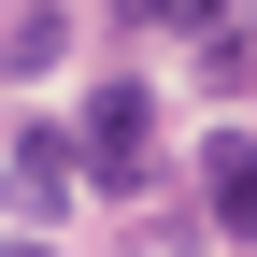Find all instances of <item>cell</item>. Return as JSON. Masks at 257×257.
<instances>
[{
    "mask_svg": "<svg viewBox=\"0 0 257 257\" xmlns=\"http://www.w3.org/2000/svg\"><path fill=\"white\" fill-rule=\"evenodd\" d=\"M72 157H86V186H114V200H143V172H157V100L143 86H100L72 128Z\"/></svg>",
    "mask_w": 257,
    "mask_h": 257,
    "instance_id": "1",
    "label": "cell"
},
{
    "mask_svg": "<svg viewBox=\"0 0 257 257\" xmlns=\"http://www.w3.org/2000/svg\"><path fill=\"white\" fill-rule=\"evenodd\" d=\"M200 200H214L229 243H257V128H214L200 143Z\"/></svg>",
    "mask_w": 257,
    "mask_h": 257,
    "instance_id": "2",
    "label": "cell"
},
{
    "mask_svg": "<svg viewBox=\"0 0 257 257\" xmlns=\"http://www.w3.org/2000/svg\"><path fill=\"white\" fill-rule=\"evenodd\" d=\"M72 186H86V157L57 143V128H15V214H29V229H57V200H72Z\"/></svg>",
    "mask_w": 257,
    "mask_h": 257,
    "instance_id": "3",
    "label": "cell"
},
{
    "mask_svg": "<svg viewBox=\"0 0 257 257\" xmlns=\"http://www.w3.org/2000/svg\"><path fill=\"white\" fill-rule=\"evenodd\" d=\"M57 43H72V29H57V15H43V0H29V15H15V29H0V72H57Z\"/></svg>",
    "mask_w": 257,
    "mask_h": 257,
    "instance_id": "4",
    "label": "cell"
},
{
    "mask_svg": "<svg viewBox=\"0 0 257 257\" xmlns=\"http://www.w3.org/2000/svg\"><path fill=\"white\" fill-rule=\"evenodd\" d=\"M157 15H172V29H214V15H229V0H157Z\"/></svg>",
    "mask_w": 257,
    "mask_h": 257,
    "instance_id": "5",
    "label": "cell"
},
{
    "mask_svg": "<svg viewBox=\"0 0 257 257\" xmlns=\"http://www.w3.org/2000/svg\"><path fill=\"white\" fill-rule=\"evenodd\" d=\"M0 257H57V243H43V229H29V243H0Z\"/></svg>",
    "mask_w": 257,
    "mask_h": 257,
    "instance_id": "6",
    "label": "cell"
},
{
    "mask_svg": "<svg viewBox=\"0 0 257 257\" xmlns=\"http://www.w3.org/2000/svg\"><path fill=\"white\" fill-rule=\"evenodd\" d=\"M114 15H157V0H114Z\"/></svg>",
    "mask_w": 257,
    "mask_h": 257,
    "instance_id": "7",
    "label": "cell"
},
{
    "mask_svg": "<svg viewBox=\"0 0 257 257\" xmlns=\"http://www.w3.org/2000/svg\"><path fill=\"white\" fill-rule=\"evenodd\" d=\"M243 15H257V0H243Z\"/></svg>",
    "mask_w": 257,
    "mask_h": 257,
    "instance_id": "8",
    "label": "cell"
}]
</instances>
